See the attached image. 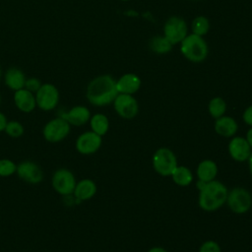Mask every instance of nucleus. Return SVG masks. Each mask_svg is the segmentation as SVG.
Listing matches in <instances>:
<instances>
[{
  "label": "nucleus",
  "mask_w": 252,
  "mask_h": 252,
  "mask_svg": "<svg viewBox=\"0 0 252 252\" xmlns=\"http://www.w3.org/2000/svg\"><path fill=\"white\" fill-rule=\"evenodd\" d=\"M120 1H122V2H128V1H130V0H120Z\"/></svg>",
  "instance_id": "37"
},
{
  "label": "nucleus",
  "mask_w": 252,
  "mask_h": 252,
  "mask_svg": "<svg viewBox=\"0 0 252 252\" xmlns=\"http://www.w3.org/2000/svg\"><path fill=\"white\" fill-rule=\"evenodd\" d=\"M112 104L116 113L124 119H132L139 113V103L133 94H118Z\"/></svg>",
  "instance_id": "11"
},
{
  "label": "nucleus",
  "mask_w": 252,
  "mask_h": 252,
  "mask_svg": "<svg viewBox=\"0 0 252 252\" xmlns=\"http://www.w3.org/2000/svg\"><path fill=\"white\" fill-rule=\"evenodd\" d=\"M225 203L233 213L244 214L251 208L252 196L245 188L235 187L227 192Z\"/></svg>",
  "instance_id": "9"
},
{
  "label": "nucleus",
  "mask_w": 252,
  "mask_h": 252,
  "mask_svg": "<svg viewBox=\"0 0 252 252\" xmlns=\"http://www.w3.org/2000/svg\"><path fill=\"white\" fill-rule=\"evenodd\" d=\"M242 119L245 122V124L252 127V104L245 108L242 114Z\"/></svg>",
  "instance_id": "30"
},
{
  "label": "nucleus",
  "mask_w": 252,
  "mask_h": 252,
  "mask_svg": "<svg viewBox=\"0 0 252 252\" xmlns=\"http://www.w3.org/2000/svg\"><path fill=\"white\" fill-rule=\"evenodd\" d=\"M148 252H168V251L165 250L164 248H161V247H153Z\"/></svg>",
  "instance_id": "34"
},
{
  "label": "nucleus",
  "mask_w": 252,
  "mask_h": 252,
  "mask_svg": "<svg viewBox=\"0 0 252 252\" xmlns=\"http://www.w3.org/2000/svg\"><path fill=\"white\" fill-rule=\"evenodd\" d=\"M71 125L61 116L57 115L48 120L42 127L43 139L51 144H56L64 141L71 133Z\"/></svg>",
  "instance_id": "4"
},
{
  "label": "nucleus",
  "mask_w": 252,
  "mask_h": 252,
  "mask_svg": "<svg viewBox=\"0 0 252 252\" xmlns=\"http://www.w3.org/2000/svg\"><path fill=\"white\" fill-rule=\"evenodd\" d=\"M141 85V78L135 73H125L116 80L118 94H134L140 90Z\"/></svg>",
  "instance_id": "16"
},
{
  "label": "nucleus",
  "mask_w": 252,
  "mask_h": 252,
  "mask_svg": "<svg viewBox=\"0 0 252 252\" xmlns=\"http://www.w3.org/2000/svg\"><path fill=\"white\" fill-rule=\"evenodd\" d=\"M52 189L60 196H66L73 193L77 180L75 174L66 167L57 168L50 179Z\"/></svg>",
  "instance_id": "7"
},
{
  "label": "nucleus",
  "mask_w": 252,
  "mask_h": 252,
  "mask_svg": "<svg viewBox=\"0 0 252 252\" xmlns=\"http://www.w3.org/2000/svg\"><path fill=\"white\" fill-rule=\"evenodd\" d=\"M8 122V119L6 117V115L0 111V133L4 132V129H5V126Z\"/></svg>",
  "instance_id": "32"
},
{
  "label": "nucleus",
  "mask_w": 252,
  "mask_h": 252,
  "mask_svg": "<svg viewBox=\"0 0 252 252\" xmlns=\"http://www.w3.org/2000/svg\"><path fill=\"white\" fill-rule=\"evenodd\" d=\"M17 163L11 158H0V177H10L16 174Z\"/></svg>",
  "instance_id": "27"
},
{
  "label": "nucleus",
  "mask_w": 252,
  "mask_h": 252,
  "mask_svg": "<svg viewBox=\"0 0 252 252\" xmlns=\"http://www.w3.org/2000/svg\"><path fill=\"white\" fill-rule=\"evenodd\" d=\"M26 80L25 73L17 67H11L4 73V84L13 92L24 89Z\"/></svg>",
  "instance_id": "18"
},
{
  "label": "nucleus",
  "mask_w": 252,
  "mask_h": 252,
  "mask_svg": "<svg viewBox=\"0 0 252 252\" xmlns=\"http://www.w3.org/2000/svg\"><path fill=\"white\" fill-rule=\"evenodd\" d=\"M238 125L234 118L226 115H222L220 118L216 119L215 122V131L222 137H232L237 132Z\"/></svg>",
  "instance_id": "19"
},
{
  "label": "nucleus",
  "mask_w": 252,
  "mask_h": 252,
  "mask_svg": "<svg viewBox=\"0 0 252 252\" xmlns=\"http://www.w3.org/2000/svg\"><path fill=\"white\" fill-rule=\"evenodd\" d=\"M34 95L36 107L42 111H52L59 104L60 93L57 87L51 83L42 84Z\"/></svg>",
  "instance_id": "6"
},
{
  "label": "nucleus",
  "mask_w": 252,
  "mask_h": 252,
  "mask_svg": "<svg viewBox=\"0 0 252 252\" xmlns=\"http://www.w3.org/2000/svg\"><path fill=\"white\" fill-rule=\"evenodd\" d=\"M41 85H42V83L40 82L39 79H37L35 77H31V78H27L26 83H25V89L35 94Z\"/></svg>",
  "instance_id": "28"
},
{
  "label": "nucleus",
  "mask_w": 252,
  "mask_h": 252,
  "mask_svg": "<svg viewBox=\"0 0 252 252\" xmlns=\"http://www.w3.org/2000/svg\"><path fill=\"white\" fill-rule=\"evenodd\" d=\"M13 101L17 109L23 113H31L36 108L34 94L25 88L14 92Z\"/></svg>",
  "instance_id": "14"
},
{
  "label": "nucleus",
  "mask_w": 252,
  "mask_h": 252,
  "mask_svg": "<svg viewBox=\"0 0 252 252\" xmlns=\"http://www.w3.org/2000/svg\"><path fill=\"white\" fill-rule=\"evenodd\" d=\"M154 169L162 176H169L177 166L175 154L168 148H159L153 157Z\"/></svg>",
  "instance_id": "8"
},
{
  "label": "nucleus",
  "mask_w": 252,
  "mask_h": 252,
  "mask_svg": "<svg viewBox=\"0 0 252 252\" xmlns=\"http://www.w3.org/2000/svg\"><path fill=\"white\" fill-rule=\"evenodd\" d=\"M63 202H64V204H65L66 206H69V207H72V206L77 205V204L80 203V202L76 199V197L73 195V193L70 194V195L63 196Z\"/></svg>",
  "instance_id": "31"
},
{
  "label": "nucleus",
  "mask_w": 252,
  "mask_h": 252,
  "mask_svg": "<svg viewBox=\"0 0 252 252\" xmlns=\"http://www.w3.org/2000/svg\"><path fill=\"white\" fill-rule=\"evenodd\" d=\"M189 33L187 22L180 16H170L162 27V34L172 44H179Z\"/></svg>",
  "instance_id": "5"
},
{
  "label": "nucleus",
  "mask_w": 252,
  "mask_h": 252,
  "mask_svg": "<svg viewBox=\"0 0 252 252\" xmlns=\"http://www.w3.org/2000/svg\"><path fill=\"white\" fill-rule=\"evenodd\" d=\"M16 174L22 181L32 185L39 184L44 178L41 167L36 162L30 159L22 160L17 164Z\"/></svg>",
  "instance_id": "10"
},
{
  "label": "nucleus",
  "mask_w": 252,
  "mask_h": 252,
  "mask_svg": "<svg viewBox=\"0 0 252 252\" xmlns=\"http://www.w3.org/2000/svg\"><path fill=\"white\" fill-rule=\"evenodd\" d=\"M191 1H197V0H191Z\"/></svg>",
  "instance_id": "39"
},
{
  "label": "nucleus",
  "mask_w": 252,
  "mask_h": 252,
  "mask_svg": "<svg viewBox=\"0 0 252 252\" xmlns=\"http://www.w3.org/2000/svg\"><path fill=\"white\" fill-rule=\"evenodd\" d=\"M247 160H248V164H249L250 174H251V176H252V153H251V155H250V157H249V158H248Z\"/></svg>",
  "instance_id": "35"
},
{
  "label": "nucleus",
  "mask_w": 252,
  "mask_h": 252,
  "mask_svg": "<svg viewBox=\"0 0 252 252\" xmlns=\"http://www.w3.org/2000/svg\"><path fill=\"white\" fill-rule=\"evenodd\" d=\"M1 77H2V69H1V66H0V80H1Z\"/></svg>",
  "instance_id": "36"
},
{
  "label": "nucleus",
  "mask_w": 252,
  "mask_h": 252,
  "mask_svg": "<svg viewBox=\"0 0 252 252\" xmlns=\"http://www.w3.org/2000/svg\"><path fill=\"white\" fill-rule=\"evenodd\" d=\"M172 180L179 186H188L193 180L191 170L184 165H177L171 173Z\"/></svg>",
  "instance_id": "23"
},
{
  "label": "nucleus",
  "mask_w": 252,
  "mask_h": 252,
  "mask_svg": "<svg viewBox=\"0 0 252 252\" xmlns=\"http://www.w3.org/2000/svg\"><path fill=\"white\" fill-rule=\"evenodd\" d=\"M199 252H221L220 245L214 240L205 241L199 249Z\"/></svg>",
  "instance_id": "29"
},
{
  "label": "nucleus",
  "mask_w": 252,
  "mask_h": 252,
  "mask_svg": "<svg viewBox=\"0 0 252 252\" xmlns=\"http://www.w3.org/2000/svg\"><path fill=\"white\" fill-rule=\"evenodd\" d=\"M148 46L152 52L158 55H163L171 51L173 45L166 39L163 34H158L150 38Z\"/></svg>",
  "instance_id": "21"
},
{
  "label": "nucleus",
  "mask_w": 252,
  "mask_h": 252,
  "mask_svg": "<svg viewBox=\"0 0 252 252\" xmlns=\"http://www.w3.org/2000/svg\"><path fill=\"white\" fill-rule=\"evenodd\" d=\"M208 110L212 117H214L215 119L220 118L224 115L226 111V102L222 97L215 96L209 101Z\"/></svg>",
  "instance_id": "25"
},
{
  "label": "nucleus",
  "mask_w": 252,
  "mask_h": 252,
  "mask_svg": "<svg viewBox=\"0 0 252 252\" xmlns=\"http://www.w3.org/2000/svg\"><path fill=\"white\" fill-rule=\"evenodd\" d=\"M0 104H1V94H0Z\"/></svg>",
  "instance_id": "38"
},
{
  "label": "nucleus",
  "mask_w": 252,
  "mask_h": 252,
  "mask_svg": "<svg viewBox=\"0 0 252 252\" xmlns=\"http://www.w3.org/2000/svg\"><path fill=\"white\" fill-rule=\"evenodd\" d=\"M179 45L182 56L192 63H201L208 57L209 46L204 36L190 32Z\"/></svg>",
  "instance_id": "3"
},
{
  "label": "nucleus",
  "mask_w": 252,
  "mask_h": 252,
  "mask_svg": "<svg viewBox=\"0 0 252 252\" xmlns=\"http://www.w3.org/2000/svg\"><path fill=\"white\" fill-rule=\"evenodd\" d=\"M58 115L64 118L71 126L80 127L89 123L92 113L87 106L78 104L72 106L68 110L61 111Z\"/></svg>",
  "instance_id": "13"
},
{
  "label": "nucleus",
  "mask_w": 252,
  "mask_h": 252,
  "mask_svg": "<svg viewBox=\"0 0 252 252\" xmlns=\"http://www.w3.org/2000/svg\"><path fill=\"white\" fill-rule=\"evenodd\" d=\"M210 28H211L210 20L203 15L196 16L190 24L191 32L200 36H205L209 32Z\"/></svg>",
  "instance_id": "24"
},
{
  "label": "nucleus",
  "mask_w": 252,
  "mask_h": 252,
  "mask_svg": "<svg viewBox=\"0 0 252 252\" xmlns=\"http://www.w3.org/2000/svg\"><path fill=\"white\" fill-rule=\"evenodd\" d=\"M102 144V137L92 130L81 133L75 141L76 151L83 156L95 154Z\"/></svg>",
  "instance_id": "12"
},
{
  "label": "nucleus",
  "mask_w": 252,
  "mask_h": 252,
  "mask_svg": "<svg viewBox=\"0 0 252 252\" xmlns=\"http://www.w3.org/2000/svg\"><path fill=\"white\" fill-rule=\"evenodd\" d=\"M4 133L12 139H19L24 135L25 127L18 120H8L4 129Z\"/></svg>",
  "instance_id": "26"
},
{
  "label": "nucleus",
  "mask_w": 252,
  "mask_h": 252,
  "mask_svg": "<svg viewBox=\"0 0 252 252\" xmlns=\"http://www.w3.org/2000/svg\"><path fill=\"white\" fill-rule=\"evenodd\" d=\"M218 174V165L212 159L202 160L197 167V177L199 180L209 182L216 179Z\"/></svg>",
  "instance_id": "20"
},
{
  "label": "nucleus",
  "mask_w": 252,
  "mask_h": 252,
  "mask_svg": "<svg viewBox=\"0 0 252 252\" xmlns=\"http://www.w3.org/2000/svg\"><path fill=\"white\" fill-rule=\"evenodd\" d=\"M227 192V188L219 180L214 179L207 182L204 188L199 191V207L206 212L219 210L226 202Z\"/></svg>",
  "instance_id": "2"
},
{
  "label": "nucleus",
  "mask_w": 252,
  "mask_h": 252,
  "mask_svg": "<svg viewBox=\"0 0 252 252\" xmlns=\"http://www.w3.org/2000/svg\"><path fill=\"white\" fill-rule=\"evenodd\" d=\"M96 190L97 187L94 180L90 178H83L77 181L75 189L73 191V195L81 203L92 199L95 195Z\"/></svg>",
  "instance_id": "17"
},
{
  "label": "nucleus",
  "mask_w": 252,
  "mask_h": 252,
  "mask_svg": "<svg viewBox=\"0 0 252 252\" xmlns=\"http://www.w3.org/2000/svg\"><path fill=\"white\" fill-rule=\"evenodd\" d=\"M118 94L116 80L108 74H103L92 79L86 89L88 101L97 107L105 106L113 102Z\"/></svg>",
  "instance_id": "1"
},
{
  "label": "nucleus",
  "mask_w": 252,
  "mask_h": 252,
  "mask_svg": "<svg viewBox=\"0 0 252 252\" xmlns=\"http://www.w3.org/2000/svg\"><path fill=\"white\" fill-rule=\"evenodd\" d=\"M245 139L247 140L249 146H250L251 149H252V127L247 131V133H246V138H245Z\"/></svg>",
  "instance_id": "33"
},
{
  "label": "nucleus",
  "mask_w": 252,
  "mask_h": 252,
  "mask_svg": "<svg viewBox=\"0 0 252 252\" xmlns=\"http://www.w3.org/2000/svg\"><path fill=\"white\" fill-rule=\"evenodd\" d=\"M91 130L99 136H104L109 129L108 117L103 113H94L91 116L89 121Z\"/></svg>",
  "instance_id": "22"
},
{
  "label": "nucleus",
  "mask_w": 252,
  "mask_h": 252,
  "mask_svg": "<svg viewBox=\"0 0 252 252\" xmlns=\"http://www.w3.org/2000/svg\"><path fill=\"white\" fill-rule=\"evenodd\" d=\"M228 153L236 161H245L251 155V147L243 137H233L228 144Z\"/></svg>",
  "instance_id": "15"
}]
</instances>
